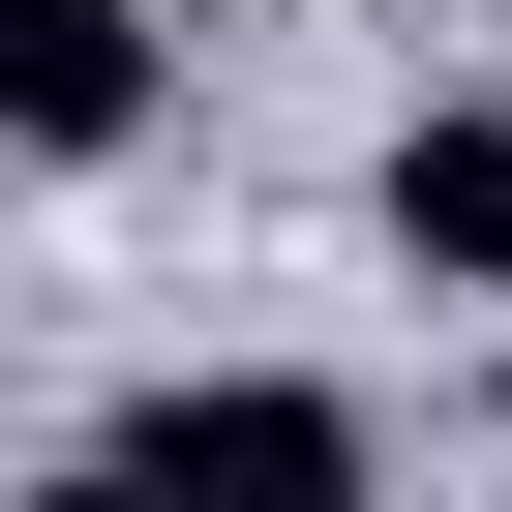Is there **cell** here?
I'll return each mask as SVG.
<instances>
[{"instance_id": "6da1fadb", "label": "cell", "mask_w": 512, "mask_h": 512, "mask_svg": "<svg viewBox=\"0 0 512 512\" xmlns=\"http://www.w3.org/2000/svg\"><path fill=\"white\" fill-rule=\"evenodd\" d=\"M151 91H181V31H151V0H0V151H31V181L151 151Z\"/></svg>"}, {"instance_id": "7a4b0ae2", "label": "cell", "mask_w": 512, "mask_h": 512, "mask_svg": "<svg viewBox=\"0 0 512 512\" xmlns=\"http://www.w3.org/2000/svg\"><path fill=\"white\" fill-rule=\"evenodd\" d=\"M91 482H121V512H181V482H302V512H332V482H362V392H121Z\"/></svg>"}, {"instance_id": "3957f363", "label": "cell", "mask_w": 512, "mask_h": 512, "mask_svg": "<svg viewBox=\"0 0 512 512\" xmlns=\"http://www.w3.org/2000/svg\"><path fill=\"white\" fill-rule=\"evenodd\" d=\"M392 272L512 302V121H482V91H452V121H392Z\"/></svg>"}, {"instance_id": "277c9868", "label": "cell", "mask_w": 512, "mask_h": 512, "mask_svg": "<svg viewBox=\"0 0 512 512\" xmlns=\"http://www.w3.org/2000/svg\"><path fill=\"white\" fill-rule=\"evenodd\" d=\"M151 31H211V0H151Z\"/></svg>"}, {"instance_id": "5b68a950", "label": "cell", "mask_w": 512, "mask_h": 512, "mask_svg": "<svg viewBox=\"0 0 512 512\" xmlns=\"http://www.w3.org/2000/svg\"><path fill=\"white\" fill-rule=\"evenodd\" d=\"M482 31H512V0H482Z\"/></svg>"}]
</instances>
